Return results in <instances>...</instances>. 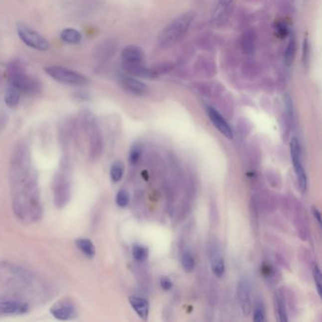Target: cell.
I'll return each instance as SVG.
<instances>
[{
	"instance_id": "28",
	"label": "cell",
	"mask_w": 322,
	"mask_h": 322,
	"mask_svg": "<svg viewBox=\"0 0 322 322\" xmlns=\"http://www.w3.org/2000/svg\"><path fill=\"white\" fill-rule=\"evenodd\" d=\"M253 322H264L266 321V311L261 303H257L253 311Z\"/></svg>"
},
{
	"instance_id": "34",
	"label": "cell",
	"mask_w": 322,
	"mask_h": 322,
	"mask_svg": "<svg viewBox=\"0 0 322 322\" xmlns=\"http://www.w3.org/2000/svg\"><path fill=\"white\" fill-rule=\"evenodd\" d=\"M312 215H313L315 220L318 222L319 226L322 227V215H321V212L317 209L316 207H312Z\"/></svg>"
},
{
	"instance_id": "21",
	"label": "cell",
	"mask_w": 322,
	"mask_h": 322,
	"mask_svg": "<svg viewBox=\"0 0 322 322\" xmlns=\"http://www.w3.org/2000/svg\"><path fill=\"white\" fill-rule=\"evenodd\" d=\"M4 100H5L6 105L9 108L16 107L20 101V92L18 91L17 89L10 86L5 94Z\"/></svg>"
},
{
	"instance_id": "32",
	"label": "cell",
	"mask_w": 322,
	"mask_h": 322,
	"mask_svg": "<svg viewBox=\"0 0 322 322\" xmlns=\"http://www.w3.org/2000/svg\"><path fill=\"white\" fill-rule=\"evenodd\" d=\"M160 285H161V288H163L165 291L170 290L173 287L172 281L168 277H162L160 280Z\"/></svg>"
},
{
	"instance_id": "30",
	"label": "cell",
	"mask_w": 322,
	"mask_h": 322,
	"mask_svg": "<svg viewBox=\"0 0 322 322\" xmlns=\"http://www.w3.org/2000/svg\"><path fill=\"white\" fill-rule=\"evenodd\" d=\"M141 154H142V148L138 144L133 145L131 147L130 154H129V161L131 165H135L138 163Z\"/></svg>"
},
{
	"instance_id": "12",
	"label": "cell",
	"mask_w": 322,
	"mask_h": 322,
	"mask_svg": "<svg viewBox=\"0 0 322 322\" xmlns=\"http://www.w3.org/2000/svg\"><path fill=\"white\" fill-rule=\"evenodd\" d=\"M238 301L243 313L248 316L252 310L251 287L247 280H242L238 284Z\"/></svg>"
},
{
	"instance_id": "3",
	"label": "cell",
	"mask_w": 322,
	"mask_h": 322,
	"mask_svg": "<svg viewBox=\"0 0 322 322\" xmlns=\"http://www.w3.org/2000/svg\"><path fill=\"white\" fill-rule=\"evenodd\" d=\"M45 73L53 79L70 85H83L88 82V79L82 74L62 66H48L44 68Z\"/></svg>"
},
{
	"instance_id": "17",
	"label": "cell",
	"mask_w": 322,
	"mask_h": 322,
	"mask_svg": "<svg viewBox=\"0 0 322 322\" xmlns=\"http://www.w3.org/2000/svg\"><path fill=\"white\" fill-rule=\"evenodd\" d=\"M28 306L24 303L19 302H1L0 314L1 315H22L26 313Z\"/></svg>"
},
{
	"instance_id": "2",
	"label": "cell",
	"mask_w": 322,
	"mask_h": 322,
	"mask_svg": "<svg viewBox=\"0 0 322 322\" xmlns=\"http://www.w3.org/2000/svg\"><path fill=\"white\" fill-rule=\"evenodd\" d=\"M69 162L66 159L61 161L60 170L56 173L53 180V197L55 206L59 209L63 208L71 197V177Z\"/></svg>"
},
{
	"instance_id": "31",
	"label": "cell",
	"mask_w": 322,
	"mask_h": 322,
	"mask_svg": "<svg viewBox=\"0 0 322 322\" xmlns=\"http://www.w3.org/2000/svg\"><path fill=\"white\" fill-rule=\"evenodd\" d=\"M113 53V45L111 44H103L102 46H100L99 51L97 53V55L99 56V58H103L104 60L108 59L110 56H112Z\"/></svg>"
},
{
	"instance_id": "4",
	"label": "cell",
	"mask_w": 322,
	"mask_h": 322,
	"mask_svg": "<svg viewBox=\"0 0 322 322\" xmlns=\"http://www.w3.org/2000/svg\"><path fill=\"white\" fill-rule=\"evenodd\" d=\"M17 33L22 42L31 48L40 51H45L49 48V43L46 41V39L25 24H18Z\"/></svg>"
},
{
	"instance_id": "7",
	"label": "cell",
	"mask_w": 322,
	"mask_h": 322,
	"mask_svg": "<svg viewBox=\"0 0 322 322\" xmlns=\"http://www.w3.org/2000/svg\"><path fill=\"white\" fill-rule=\"evenodd\" d=\"M50 313L55 319L61 322L74 320L78 316L75 305L69 301H60L56 303L51 306Z\"/></svg>"
},
{
	"instance_id": "26",
	"label": "cell",
	"mask_w": 322,
	"mask_h": 322,
	"mask_svg": "<svg viewBox=\"0 0 322 322\" xmlns=\"http://www.w3.org/2000/svg\"><path fill=\"white\" fill-rule=\"evenodd\" d=\"M182 266L183 270L186 272H191L195 269L196 262L192 255V253L188 251H185L182 255Z\"/></svg>"
},
{
	"instance_id": "5",
	"label": "cell",
	"mask_w": 322,
	"mask_h": 322,
	"mask_svg": "<svg viewBox=\"0 0 322 322\" xmlns=\"http://www.w3.org/2000/svg\"><path fill=\"white\" fill-rule=\"evenodd\" d=\"M290 152H291V159L293 166L295 169L298 184L301 191L305 193L307 189V177L305 174V167L302 161V152L299 141L297 138H292L290 143Z\"/></svg>"
},
{
	"instance_id": "14",
	"label": "cell",
	"mask_w": 322,
	"mask_h": 322,
	"mask_svg": "<svg viewBox=\"0 0 322 322\" xmlns=\"http://www.w3.org/2000/svg\"><path fill=\"white\" fill-rule=\"evenodd\" d=\"M103 150V140L101 132L97 128H93L91 138H90V147H89V157L91 161H96Z\"/></svg>"
},
{
	"instance_id": "15",
	"label": "cell",
	"mask_w": 322,
	"mask_h": 322,
	"mask_svg": "<svg viewBox=\"0 0 322 322\" xmlns=\"http://www.w3.org/2000/svg\"><path fill=\"white\" fill-rule=\"evenodd\" d=\"M129 302L131 308L137 314L140 319L143 321H147L149 314V304L148 301L140 297L132 296L130 297Z\"/></svg>"
},
{
	"instance_id": "23",
	"label": "cell",
	"mask_w": 322,
	"mask_h": 322,
	"mask_svg": "<svg viewBox=\"0 0 322 322\" xmlns=\"http://www.w3.org/2000/svg\"><path fill=\"white\" fill-rule=\"evenodd\" d=\"M295 53H296V40L294 36H291L288 41V46L286 48L285 55H284V60L288 66L293 62Z\"/></svg>"
},
{
	"instance_id": "10",
	"label": "cell",
	"mask_w": 322,
	"mask_h": 322,
	"mask_svg": "<svg viewBox=\"0 0 322 322\" xmlns=\"http://www.w3.org/2000/svg\"><path fill=\"white\" fill-rule=\"evenodd\" d=\"M120 84L124 90L135 96H143L147 92V85L138 78L131 75L121 76Z\"/></svg>"
},
{
	"instance_id": "22",
	"label": "cell",
	"mask_w": 322,
	"mask_h": 322,
	"mask_svg": "<svg viewBox=\"0 0 322 322\" xmlns=\"http://www.w3.org/2000/svg\"><path fill=\"white\" fill-rule=\"evenodd\" d=\"M255 39L254 34L252 31H248L242 36V48L245 54L252 55L254 52L255 48Z\"/></svg>"
},
{
	"instance_id": "9",
	"label": "cell",
	"mask_w": 322,
	"mask_h": 322,
	"mask_svg": "<svg viewBox=\"0 0 322 322\" xmlns=\"http://www.w3.org/2000/svg\"><path fill=\"white\" fill-rule=\"evenodd\" d=\"M206 111H207V114L209 116L211 122L213 123V125L218 129V131L221 134H223L228 139H234V132H233L231 126L229 125V123L227 122L226 119L213 107L208 106L206 108Z\"/></svg>"
},
{
	"instance_id": "18",
	"label": "cell",
	"mask_w": 322,
	"mask_h": 322,
	"mask_svg": "<svg viewBox=\"0 0 322 322\" xmlns=\"http://www.w3.org/2000/svg\"><path fill=\"white\" fill-rule=\"evenodd\" d=\"M75 243L78 250L85 257H87L88 259H93L96 256V247L90 239L78 238Z\"/></svg>"
},
{
	"instance_id": "29",
	"label": "cell",
	"mask_w": 322,
	"mask_h": 322,
	"mask_svg": "<svg viewBox=\"0 0 322 322\" xmlns=\"http://www.w3.org/2000/svg\"><path fill=\"white\" fill-rule=\"evenodd\" d=\"M313 278L317 291H318V294H319V296L322 297V272H321V270H320L318 265L314 266Z\"/></svg>"
},
{
	"instance_id": "24",
	"label": "cell",
	"mask_w": 322,
	"mask_h": 322,
	"mask_svg": "<svg viewBox=\"0 0 322 322\" xmlns=\"http://www.w3.org/2000/svg\"><path fill=\"white\" fill-rule=\"evenodd\" d=\"M124 175V165L121 162H115L113 163V166H111L110 169V176L111 180L113 183H118L122 180Z\"/></svg>"
},
{
	"instance_id": "6",
	"label": "cell",
	"mask_w": 322,
	"mask_h": 322,
	"mask_svg": "<svg viewBox=\"0 0 322 322\" xmlns=\"http://www.w3.org/2000/svg\"><path fill=\"white\" fill-rule=\"evenodd\" d=\"M10 86L17 89L19 92L31 94L40 90V83L25 73L19 72L18 70H12L9 75Z\"/></svg>"
},
{
	"instance_id": "11",
	"label": "cell",
	"mask_w": 322,
	"mask_h": 322,
	"mask_svg": "<svg viewBox=\"0 0 322 322\" xmlns=\"http://www.w3.org/2000/svg\"><path fill=\"white\" fill-rule=\"evenodd\" d=\"M123 69L129 75L139 78H152L155 77V71L148 67L143 62H123Z\"/></svg>"
},
{
	"instance_id": "27",
	"label": "cell",
	"mask_w": 322,
	"mask_h": 322,
	"mask_svg": "<svg viewBox=\"0 0 322 322\" xmlns=\"http://www.w3.org/2000/svg\"><path fill=\"white\" fill-rule=\"evenodd\" d=\"M115 203L120 208H126L130 203L129 193L124 189H121L117 192L116 197H115Z\"/></svg>"
},
{
	"instance_id": "19",
	"label": "cell",
	"mask_w": 322,
	"mask_h": 322,
	"mask_svg": "<svg viewBox=\"0 0 322 322\" xmlns=\"http://www.w3.org/2000/svg\"><path fill=\"white\" fill-rule=\"evenodd\" d=\"M274 306H275V313H276V317L278 318L279 322H288V310H287V306H286V303L283 296L278 293L275 295L274 298Z\"/></svg>"
},
{
	"instance_id": "13",
	"label": "cell",
	"mask_w": 322,
	"mask_h": 322,
	"mask_svg": "<svg viewBox=\"0 0 322 322\" xmlns=\"http://www.w3.org/2000/svg\"><path fill=\"white\" fill-rule=\"evenodd\" d=\"M209 253L210 265L213 274L218 278H222L226 271V266L221 253L218 248H211Z\"/></svg>"
},
{
	"instance_id": "25",
	"label": "cell",
	"mask_w": 322,
	"mask_h": 322,
	"mask_svg": "<svg viewBox=\"0 0 322 322\" xmlns=\"http://www.w3.org/2000/svg\"><path fill=\"white\" fill-rule=\"evenodd\" d=\"M132 257L134 260L137 262H144L148 259V249L141 246V245H134L132 247Z\"/></svg>"
},
{
	"instance_id": "8",
	"label": "cell",
	"mask_w": 322,
	"mask_h": 322,
	"mask_svg": "<svg viewBox=\"0 0 322 322\" xmlns=\"http://www.w3.org/2000/svg\"><path fill=\"white\" fill-rule=\"evenodd\" d=\"M234 3L235 0H216L212 12V23L216 26L223 24L229 17Z\"/></svg>"
},
{
	"instance_id": "1",
	"label": "cell",
	"mask_w": 322,
	"mask_h": 322,
	"mask_svg": "<svg viewBox=\"0 0 322 322\" xmlns=\"http://www.w3.org/2000/svg\"><path fill=\"white\" fill-rule=\"evenodd\" d=\"M194 19L195 13L192 11L184 12L175 18L159 34L158 44L163 48L174 45L186 34Z\"/></svg>"
},
{
	"instance_id": "20",
	"label": "cell",
	"mask_w": 322,
	"mask_h": 322,
	"mask_svg": "<svg viewBox=\"0 0 322 322\" xmlns=\"http://www.w3.org/2000/svg\"><path fill=\"white\" fill-rule=\"evenodd\" d=\"M82 36L80 32L75 28H65L61 31V39L68 44H78L81 41Z\"/></svg>"
},
{
	"instance_id": "33",
	"label": "cell",
	"mask_w": 322,
	"mask_h": 322,
	"mask_svg": "<svg viewBox=\"0 0 322 322\" xmlns=\"http://www.w3.org/2000/svg\"><path fill=\"white\" fill-rule=\"evenodd\" d=\"M309 41L307 38H305L304 41V55H303V61L305 64L307 65V62L309 61Z\"/></svg>"
},
{
	"instance_id": "16",
	"label": "cell",
	"mask_w": 322,
	"mask_h": 322,
	"mask_svg": "<svg viewBox=\"0 0 322 322\" xmlns=\"http://www.w3.org/2000/svg\"><path fill=\"white\" fill-rule=\"evenodd\" d=\"M123 62H143L145 61V53L137 45H128L123 49Z\"/></svg>"
}]
</instances>
